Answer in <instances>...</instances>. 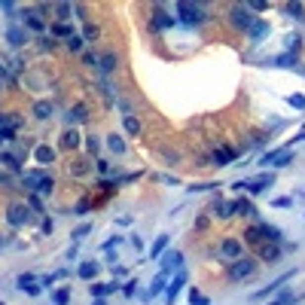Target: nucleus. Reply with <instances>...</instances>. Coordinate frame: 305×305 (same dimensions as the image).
I'll return each instance as SVG.
<instances>
[{"mask_svg": "<svg viewBox=\"0 0 305 305\" xmlns=\"http://www.w3.org/2000/svg\"><path fill=\"white\" fill-rule=\"evenodd\" d=\"M174 12L183 25H202L205 22V6L202 3H177Z\"/></svg>", "mask_w": 305, "mask_h": 305, "instance_id": "1", "label": "nucleus"}, {"mask_svg": "<svg viewBox=\"0 0 305 305\" xmlns=\"http://www.w3.org/2000/svg\"><path fill=\"white\" fill-rule=\"evenodd\" d=\"M229 22H232V28H238V31H250L257 19H254V12H250L244 3H238V6L229 9Z\"/></svg>", "mask_w": 305, "mask_h": 305, "instance_id": "2", "label": "nucleus"}, {"mask_svg": "<svg viewBox=\"0 0 305 305\" xmlns=\"http://www.w3.org/2000/svg\"><path fill=\"white\" fill-rule=\"evenodd\" d=\"M28 220H31V208H28L25 202H15V205H9V211H6V223H9L12 229L25 226Z\"/></svg>", "mask_w": 305, "mask_h": 305, "instance_id": "3", "label": "nucleus"}, {"mask_svg": "<svg viewBox=\"0 0 305 305\" xmlns=\"http://www.w3.org/2000/svg\"><path fill=\"white\" fill-rule=\"evenodd\" d=\"M272 183H275L272 174H260V177H254V180H241V183H235V189H247L250 195H260V192H265Z\"/></svg>", "mask_w": 305, "mask_h": 305, "instance_id": "4", "label": "nucleus"}, {"mask_svg": "<svg viewBox=\"0 0 305 305\" xmlns=\"http://www.w3.org/2000/svg\"><path fill=\"white\" fill-rule=\"evenodd\" d=\"M254 272H257V262L247 260V257H241V260H235V262L229 265V278H232V281H244V278H250Z\"/></svg>", "mask_w": 305, "mask_h": 305, "instance_id": "5", "label": "nucleus"}, {"mask_svg": "<svg viewBox=\"0 0 305 305\" xmlns=\"http://www.w3.org/2000/svg\"><path fill=\"white\" fill-rule=\"evenodd\" d=\"M241 254H244V247H241L238 238H226V241L220 244V257H223V260H232V262H235V260H241Z\"/></svg>", "mask_w": 305, "mask_h": 305, "instance_id": "6", "label": "nucleus"}, {"mask_svg": "<svg viewBox=\"0 0 305 305\" xmlns=\"http://www.w3.org/2000/svg\"><path fill=\"white\" fill-rule=\"evenodd\" d=\"M6 43H9L12 49H22V46L28 43V31H25V28H19V25L6 28Z\"/></svg>", "mask_w": 305, "mask_h": 305, "instance_id": "7", "label": "nucleus"}, {"mask_svg": "<svg viewBox=\"0 0 305 305\" xmlns=\"http://www.w3.org/2000/svg\"><path fill=\"white\" fill-rule=\"evenodd\" d=\"M174 22H177V19H174V15H168L162 6L153 12V28H156V31H168V28H174Z\"/></svg>", "mask_w": 305, "mask_h": 305, "instance_id": "8", "label": "nucleus"}, {"mask_svg": "<svg viewBox=\"0 0 305 305\" xmlns=\"http://www.w3.org/2000/svg\"><path fill=\"white\" fill-rule=\"evenodd\" d=\"M183 265V254L180 250H168V254H162V272L168 275L171 268H180Z\"/></svg>", "mask_w": 305, "mask_h": 305, "instance_id": "9", "label": "nucleus"}, {"mask_svg": "<svg viewBox=\"0 0 305 305\" xmlns=\"http://www.w3.org/2000/svg\"><path fill=\"white\" fill-rule=\"evenodd\" d=\"M116 64H119L116 52H101V55H98V70H101V74H113Z\"/></svg>", "mask_w": 305, "mask_h": 305, "instance_id": "10", "label": "nucleus"}, {"mask_svg": "<svg viewBox=\"0 0 305 305\" xmlns=\"http://www.w3.org/2000/svg\"><path fill=\"white\" fill-rule=\"evenodd\" d=\"M183 284H186V272H177V278L171 281V287H165V302H168V305L177 299V293H180Z\"/></svg>", "mask_w": 305, "mask_h": 305, "instance_id": "11", "label": "nucleus"}, {"mask_svg": "<svg viewBox=\"0 0 305 305\" xmlns=\"http://www.w3.org/2000/svg\"><path fill=\"white\" fill-rule=\"evenodd\" d=\"M211 211H214V217H220V220H229L232 214H235V202H223V199H217Z\"/></svg>", "mask_w": 305, "mask_h": 305, "instance_id": "12", "label": "nucleus"}, {"mask_svg": "<svg viewBox=\"0 0 305 305\" xmlns=\"http://www.w3.org/2000/svg\"><path fill=\"white\" fill-rule=\"evenodd\" d=\"M25 28H31V31H46V22H43V15L40 12H34V9H25Z\"/></svg>", "mask_w": 305, "mask_h": 305, "instance_id": "13", "label": "nucleus"}, {"mask_svg": "<svg viewBox=\"0 0 305 305\" xmlns=\"http://www.w3.org/2000/svg\"><path fill=\"white\" fill-rule=\"evenodd\" d=\"M86 119H88V107H86V104H74V107L67 110V122H70V125H80V122H86Z\"/></svg>", "mask_w": 305, "mask_h": 305, "instance_id": "14", "label": "nucleus"}, {"mask_svg": "<svg viewBox=\"0 0 305 305\" xmlns=\"http://www.w3.org/2000/svg\"><path fill=\"white\" fill-rule=\"evenodd\" d=\"M34 159H37L40 165H52V162H55V150H52L49 143H40V147L34 150Z\"/></svg>", "mask_w": 305, "mask_h": 305, "instance_id": "15", "label": "nucleus"}, {"mask_svg": "<svg viewBox=\"0 0 305 305\" xmlns=\"http://www.w3.org/2000/svg\"><path fill=\"white\" fill-rule=\"evenodd\" d=\"M31 113L37 116V119H52V116H55V104H52V101H37Z\"/></svg>", "mask_w": 305, "mask_h": 305, "instance_id": "16", "label": "nucleus"}, {"mask_svg": "<svg viewBox=\"0 0 305 305\" xmlns=\"http://www.w3.org/2000/svg\"><path fill=\"white\" fill-rule=\"evenodd\" d=\"M80 140H83V137H80V131H77V129H67V131L61 134V150H77V147H80Z\"/></svg>", "mask_w": 305, "mask_h": 305, "instance_id": "17", "label": "nucleus"}, {"mask_svg": "<svg viewBox=\"0 0 305 305\" xmlns=\"http://www.w3.org/2000/svg\"><path fill=\"white\" fill-rule=\"evenodd\" d=\"M260 257H262L265 262H278V260H281V247L268 241V244H262V247H260Z\"/></svg>", "mask_w": 305, "mask_h": 305, "instance_id": "18", "label": "nucleus"}, {"mask_svg": "<svg viewBox=\"0 0 305 305\" xmlns=\"http://www.w3.org/2000/svg\"><path fill=\"white\" fill-rule=\"evenodd\" d=\"M98 268H101V265H98L95 260H83V262H80V278H83V281H92V278L98 275Z\"/></svg>", "mask_w": 305, "mask_h": 305, "instance_id": "19", "label": "nucleus"}, {"mask_svg": "<svg viewBox=\"0 0 305 305\" xmlns=\"http://www.w3.org/2000/svg\"><path fill=\"white\" fill-rule=\"evenodd\" d=\"M165 284H168V275H165V272H159V275H156V281L150 284V290H147V299H156L159 293L165 290Z\"/></svg>", "mask_w": 305, "mask_h": 305, "instance_id": "20", "label": "nucleus"}, {"mask_svg": "<svg viewBox=\"0 0 305 305\" xmlns=\"http://www.w3.org/2000/svg\"><path fill=\"white\" fill-rule=\"evenodd\" d=\"M52 12H55L58 25H67L70 15H74V6H70V3H55V6H52Z\"/></svg>", "mask_w": 305, "mask_h": 305, "instance_id": "21", "label": "nucleus"}, {"mask_svg": "<svg viewBox=\"0 0 305 305\" xmlns=\"http://www.w3.org/2000/svg\"><path fill=\"white\" fill-rule=\"evenodd\" d=\"M43 174H46V171H28V174H22V183H25L31 192H37V183H40Z\"/></svg>", "mask_w": 305, "mask_h": 305, "instance_id": "22", "label": "nucleus"}, {"mask_svg": "<svg viewBox=\"0 0 305 305\" xmlns=\"http://www.w3.org/2000/svg\"><path fill=\"white\" fill-rule=\"evenodd\" d=\"M116 290V284H92V287H88V293H92L95 299H104L107 293H113Z\"/></svg>", "mask_w": 305, "mask_h": 305, "instance_id": "23", "label": "nucleus"}, {"mask_svg": "<svg viewBox=\"0 0 305 305\" xmlns=\"http://www.w3.org/2000/svg\"><path fill=\"white\" fill-rule=\"evenodd\" d=\"M52 189H55V180H52V174H43L40 183H37V192H34V195H49Z\"/></svg>", "mask_w": 305, "mask_h": 305, "instance_id": "24", "label": "nucleus"}, {"mask_svg": "<svg viewBox=\"0 0 305 305\" xmlns=\"http://www.w3.org/2000/svg\"><path fill=\"white\" fill-rule=\"evenodd\" d=\"M260 229H262V238H268L272 244H278L281 241V229L278 226H268V223H260Z\"/></svg>", "mask_w": 305, "mask_h": 305, "instance_id": "25", "label": "nucleus"}, {"mask_svg": "<svg viewBox=\"0 0 305 305\" xmlns=\"http://www.w3.org/2000/svg\"><path fill=\"white\" fill-rule=\"evenodd\" d=\"M52 37L70 40V37H74V25H70V22H67V25H58V22H55V25H52Z\"/></svg>", "mask_w": 305, "mask_h": 305, "instance_id": "26", "label": "nucleus"}, {"mask_svg": "<svg viewBox=\"0 0 305 305\" xmlns=\"http://www.w3.org/2000/svg\"><path fill=\"white\" fill-rule=\"evenodd\" d=\"M80 37L86 40V43H95L98 37H101V31H98V25H92V22H86V28H83V34Z\"/></svg>", "mask_w": 305, "mask_h": 305, "instance_id": "27", "label": "nucleus"}, {"mask_svg": "<svg viewBox=\"0 0 305 305\" xmlns=\"http://www.w3.org/2000/svg\"><path fill=\"white\" fill-rule=\"evenodd\" d=\"M232 159H235V150H217V153H214V162H217V165H229Z\"/></svg>", "mask_w": 305, "mask_h": 305, "instance_id": "28", "label": "nucleus"}, {"mask_svg": "<svg viewBox=\"0 0 305 305\" xmlns=\"http://www.w3.org/2000/svg\"><path fill=\"white\" fill-rule=\"evenodd\" d=\"M244 241H247V244H260V241H262V229H260V226H250V229L244 232Z\"/></svg>", "mask_w": 305, "mask_h": 305, "instance_id": "29", "label": "nucleus"}, {"mask_svg": "<svg viewBox=\"0 0 305 305\" xmlns=\"http://www.w3.org/2000/svg\"><path fill=\"white\" fill-rule=\"evenodd\" d=\"M165 247H168V235H159L153 241V250H150V257H162L165 254Z\"/></svg>", "mask_w": 305, "mask_h": 305, "instance_id": "30", "label": "nucleus"}, {"mask_svg": "<svg viewBox=\"0 0 305 305\" xmlns=\"http://www.w3.org/2000/svg\"><path fill=\"white\" fill-rule=\"evenodd\" d=\"M107 147H110L113 153H125V140H122V134H110V137H107Z\"/></svg>", "mask_w": 305, "mask_h": 305, "instance_id": "31", "label": "nucleus"}, {"mask_svg": "<svg viewBox=\"0 0 305 305\" xmlns=\"http://www.w3.org/2000/svg\"><path fill=\"white\" fill-rule=\"evenodd\" d=\"M67 171L74 174V177H83V174L88 171V162H83V159H77V162H70V165H67Z\"/></svg>", "mask_w": 305, "mask_h": 305, "instance_id": "32", "label": "nucleus"}, {"mask_svg": "<svg viewBox=\"0 0 305 305\" xmlns=\"http://www.w3.org/2000/svg\"><path fill=\"white\" fill-rule=\"evenodd\" d=\"M0 162H3V165H9L12 171H19V168H22V162H19V156H12V153H0Z\"/></svg>", "mask_w": 305, "mask_h": 305, "instance_id": "33", "label": "nucleus"}, {"mask_svg": "<svg viewBox=\"0 0 305 305\" xmlns=\"http://www.w3.org/2000/svg\"><path fill=\"white\" fill-rule=\"evenodd\" d=\"M235 214H244V217H257V211H254V205H250V202H235Z\"/></svg>", "mask_w": 305, "mask_h": 305, "instance_id": "34", "label": "nucleus"}, {"mask_svg": "<svg viewBox=\"0 0 305 305\" xmlns=\"http://www.w3.org/2000/svg\"><path fill=\"white\" fill-rule=\"evenodd\" d=\"M64 46H67L70 52H83V46H86V40L80 37V34H74V37H70V40H64Z\"/></svg>", "mask_w": 305, "mask_h": 305, "instance_id": "35", "label": "nucleus"}, {"mask_svg": "<svg viewBox=\"0 0 305 305\" xmlns=\"http://www.w3.org/2000/svg\"><path fill=\"white\" fill-rule=\"evenodd\" d=\"M122 125H125V131H129V134H137V131H140V122H137L134 116H122Z\"/></svg>", "mask_w": 305, "mask_h": 305, "instance_id": "36", "label": "nucleus"}, {"mask_svg": "<svg viewBox=\"0 0 305 305\" xmlns=\"http://www.w3.org/2000/svg\"><path fill=\"white\" fill-rule=\"evenodd\" d=\"M52 299H55V305H67V302H70V290H67V287H61V290L52 293Z\"/></svg>", "mask_w": 305, "mask_h": 305, "instance_id": "37", "label": "nucleus"}, {"mask_svg": "<svg viewBox=\"0 0 305 305\" xmlns=\"http://www.w3.org/2000/svg\"><path fill=\"white\" fill-rule=\"evenodd\" d=\"M250 34H254V40H260V37H265V34H268V25H265V22H254Z\"/></svg>", "mask_w": 305, "mask_h": 305, "instance_id": "38", "label": "nucleus"}, {"mask_svg": "<svg viewBox=\"0 0 305 305\" xmlns=\"http://www.w3.org/2000/svg\"><path fill=\"white\" fill-rule=\"evenodd\" d=\"M86 150H88V153H98V150H101L98 134H88V137H86Z\"/></svg>", "mask_w": 305, "mask_h": 305, "instance_id": "39", "label": "nucleus"}, {"mask_svg": "<svg viewBox=\"0 0 305 305\" xmlns=\"http://www.w3.org/2000/svg\"><path fill=\"white\" fill-rule=\"evenodd\" d=\"M19 290H25L28 296H40V281H31V284H25V287H19Z\"/></svg>", "mask_w": 305, "mask_h": 305, "instance_id": "40", "label": "nucleus"}, {"mask_svg": "<svg viewBox=\"0 0 305 305\" xmlns=\"http://www.w3.org/2000/svg\"><path fill=\"white\" fill-rule=\"evenodd\" d=\"M299 46H302V37H299V34H287V49H293V52H296Z\"/></svg>", "mask_w": 305, "mask_h": 305, "instance_id": "41", "label": "nucleus"}, {"mask_svg": "<svg viewBox=\"0 0 305 305\" xmlns=\"http://www.w3.org/2000/svg\"><path fill=\"white\" fill-rule=\"evenodd\" d=\"M268 305H296V296H293V293H284L281 299H275V302H268Z\"/></svg>", "mask_w": 305, "mask_h": 305, "instance_id": "42", "label": "nucleus"}, {"mask_svg": "<svg viewBox=\"0 0 305 305\" xmlns=\"http://www.w3.org/2000/svg\"><path fill=\"white\" fill-rule=\"evenodd\" d=\"M25 205H28V208H34V211H37V214H43V202L37 199V195H31V199H28Z\"/></svg>", "mask_w": 305, "mask_h": 305, "instance_id": "43", "label": "nucleus"}, {"mask_svg": "<svg viewBox=\"0 0 305 305\" xmlns=\"http://www.w3.org/2000/svg\"><path fill=\"white\" fill-rule=\"evenodd\" d=\"M88 232H92V226H88V223H83V226H80V229L74 232V238L80 241V238H86V235H88Z\"/></svg>", "mask_w": 305, "mask_h": 305, "instance_id": "44", "label": "nucleus"}, {"mask_svg": "<svg viewBox=\"0 0 305 305\" xmlns=\"http://www.w3.org/2000/svg\"><path fill=\"white\" fill-rule=\"evenodd\" d=\"M83 61H86L88 67H98V55H95V52H86V55H83Z\"/></svg>", "mask_w": 305, "mask_h": 305, "instance_id": "45", "label": "nucleus"}, {"mask_svg": "<svg viewBox=\"0 0 305 305\" xmlns=\"http://www.w3.org/2000/svg\"><path fill=\"white\" fill-rule=\"evenodd\" d=\"M95 171H98V174H107V171H110V162H104V159H98V162H95Z\"/></svg>", "mask_w": 305, "mask_h": 305, "instance_id": "46", "label": "nucleus"}, {"mask_svg": "<svg viewBox=\"0 0 305 305\" xmlns=\"http://www.w3.org/2000/svg\"><path fill=\"white\" fill-rule=\"evenodd\" d=\"M284 9H287V12H290V15H302V3H287Z\"/></svg>", "mask_w": 305, "mask_h": 305, "instance_id": "47", "label": "nucleus"}, {"mask_svg": "<svg viewBox=\"0 0 305 305\" xmlns=\"http://www.w3.org/2000/svg\"><path fill=\"white\" fill-rule=\"evenodd\" d=\"M247 9H257V12H262V9H268V3H262V0H254V3H247Z\"/></svg>", "mask_w": 305, "mask_h": 305, "instance_id": "48", "label": "nucleus"}, {"mask_svg": "<svg viewBox=\"0 0 305 305\" xmlns=\"http://www.w3.org/2000/svg\"><path fill=\"white\" fill-rule=\"evenodd\" d=\"M189 302H192V305H208V299H205V296H199V293H195V290H192Z\"/></svg>", "mask_w": 305, "mask_h": 305, "instance_id": "49", "label": "nucleus"}, {"mask_svg": "<svg viewBox=\"0 0 305 305\" xmlns=\"http://www.w3.org/2000/svg\"><path fill=\"white\" fill-rule=\"evenodd\" d=\"M134 287H137V281H129V284L122 287V293H125V296H134Z\"/></svg>", "mask_w": 305, "mask_h": 305, "instance_id": "50", "label": "nucleus"}, {"mask_svg": "<svg viewBox=\"0 0 305 305\" xmlns=\"http://www.w3.org/2000/svg\"><path fill=\"white\" fill-rule=\"evenodd\" d=\"M116 104H119V110H125V116H129V110H131V104H129V101H125V98H119Z\"/></svg>", "mask_w": 305, "mask_h": 305, "instance_id": "51", "label": "nucleus"}, {"mask_svg": "<svg viewBox=\"0 0 305 305\" xmlns=\"http://www.w3.org/2000/svg\"><path fill=\"white\" fill-rule=\"evenodd\" d=\"M293 199H275V208H290Z\"/></svg>", "mask_w": 305, "mask_h": 305, "instance_id": "52", "label": "nucleus"}, {"mask_svg": "<svg viewBox=\"0 0 305 305\" xmlns=\"http://www.w3.org/2000/svg\"><path fill=\"white\" fill-rule=\"evenodd\" d=\"M52 46H55V40H52V37H43V40H40V49H52Z\"/></svg>", "mask_w": 305, "mask_h": 305, "instance_id": "53", "label": "nucleus"}, {"mask_svg": "<svg viewBox=\"0 0 305 305\" xmlns=\"http://www.w3.org/2000/svg\"><path fill=\"white\" fill-rule=\"evenodd\" d=\"M88 208H92V205H88V199H83V202H80V205H77V214H86V211H88Z\"/></svg>", "mask_w": 305, "mask_h": 305, "instance_id": "54", "label": "nucleus"}, {"mask_svg": "<svg viewBox=\"0 0 305 305\" xmlns=\"http://www.w3.org/2000/svg\"><path fill=\"white\" fill-rule=\"evenodd\" d=\"M3 77H6V64H3V61H0V80H3Z\"/></svg>", "mask_w": 305, "mask_h": 305, "instance_id": "55", "label": "nucleus"}, {"mask_svg": "<svg viewBox=\"0 0 305 305\" xmlns=\"http://www.w3.org/2000/svg\"><path fill=\"white\" fill-rule=\"evenodd\" d=\"M92 305H107V302H104V299H95V302H92Z\"/></svg>", "mask_w": 305, "mask_h": 305, "instance_id": "56", "label": "nucleus"}, {"mask_svg": "<svg viewBox=\"0 0 305 305\" xmlns=\"http://www.w3.org/2000/svg\"><path fill=\"white\" fill-rule=\"evenodd\" d=\"M0 250H3V235H0Z\"/></svg>", "mask_w": 305, "mask_h": 305, "instance_id": "57", "label": "nucleus"}, {"mask_svg": "<svg viewBox=\"0 0 305 305\" xmlns=\"http://www.w3.org/2000/svg\"><path fill=\"white\" fill-rule=\"evenodd\" d=\"M0 92H3V80H0Z\"/></svg>", "mask_w": 305, "mask_h": 305, "instance_id": "58", "label": "nucleus"}, {"mask_svg": "<svg viewBox=\"0 0 305 305\" xmlns=\"http://www.w3.org/2000/svg\"><path fill=\"white\" fill-rule=\"evenodd\" d=\"M0 305H3V302H0Z\"/></svg>", "mask_w": 305, "mask_h": 305, "instance_id": "59", "label": "nucleus"}]
</instances>
